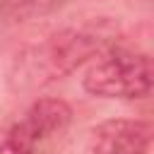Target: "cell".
I'll use <instances>...</instances> for the list:
<instances>
[{
	"label": "cell",
	"instance_id": "8992f818",
	"mask_svg": "<svg viewBox=\"0 0 154 154\" xmlns=\"http://www.w3.org/2000/svg\"><path fill=\"white\" fill-rule=\"evenodd\" d=\"M10 5H12L10 0H0V22L5 19V14H7V10H10Z\"/></svg>",
	"mask_w": 154,
	"mask_h": 154
},
{
	"label": "cell",
	"instance_id": "7a4b0ae2",
	"mask_svg": "<svg viewBox=\"0 0 154 154\" xmlns=\"http://www.w3.org/2000/svg\"><path fill=\"white\" fill-rule=\"evenodd\" d=\"M152 144V125L137 118H111L94 128V154H147Z\"/></svg>",
	"mask_w": 154,
	"mask_h": 154
},
{
	"label": "cell",
	"instance_id": "ba28073f",
	"mask_svg": "<svg viewBox=\"0 0 154 154\" xmlns=\"http://www.w3.org/2000/svg\"><path fill=\"white\" fill-rule=\"evenodd\" d=\"M10 2H26V0H10Z\"/></svg>",
	"mask_w": 154,
	"mask_h": 154
},
{
	"label": "cell",
	"instance_id": "52a82bcc",
	"mask_svg": "<svg viewBox=\"0 0 154 154\" xmlns=\"http://www.w3.org/2000/svg\"><path fill=\"white\" fill-rule=\"evenodd\" d=\"M43 2H46L48 7H60V5H65L67 0H43Z\"/></svg>",
	"mask_w": 154,
	"mask_h": 154
},
{
	"label": "cell",
	"instance_id": "5b68a950",
	"mask_svg": "<svg viewBox=\"0 0 154 154\" xmlns=\"http://www.w3.org/2000/svg\"><path fill=\"white\" fill-rule=\"evenodd\" d=\"M0 154H36V147L24 142L14 132H7V137L0 142Z\"/></svg>",
	"mask_w": 154,
	"mask_h": 154
},
{
	"label": "cell",
	"instance_id": "6da1fadb",
	"mask_svg": "<svg viewBox=\"0 0 154 154\" xmlns=\"http://www.w3.org/2000/svg\"><path fill=\"white\" fill-rule=\"evenodd\" d=\"M154 72L152 60L144 53L128 48L106 51L84 75L82 87L91 96L101 99H144L152 91Z\"/></svg>",
	"mask_w": 154,
	"mask_h": 154
},
{
	"label": "cell",
	"instance_id": "3957f363",
	"mask_svg": "<svg viewBox=\"0 0 154 154\" xmlns=\"http://www.w3.org/2000/svg\"><path fill=\"white\" fill-rule=\"evenodd\" d=\"M99 46H101L99 31H87V29L63 31L43 46V55L38 63L41 67H46L48 77H60L72 72L79 63H84Z\"/></svg>",
	"mask_w": 154,
	"mask_h": 154
},
{
	"label": "cell",
	"instance_id": "277c9868",
	"mask_svg": "<svg viewBox=\"0 0 154 154\" xmlns=\"http://www.w3.org/2000/svg\"><path fill=\"white\" fill-rule=\"evenodd\" d=\"M72 120V108L63 99H38L29 106L24 118L10 130L31 147H38L41 142L65 132V128Z\"/></svg>",
	"mask_w": 154,
	"mask_h": 154
}]
</instances>
